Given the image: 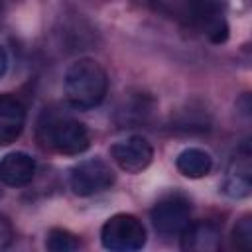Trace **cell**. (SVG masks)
Masks as SVG:
<instances>
[{"mask_svg": "<svg viewBox=\"0 0 252 252\" xmlns=\"http://www.w3.org/2000/svg\"><path fill=\"white\" fill-rule=\"evenodd\" d=\"M65 98L73 108L89 110L104 100L108 79L94 59H77L65 71Z\"/></svg>", "mask_w": 252, "mask_h": 252, "instance_id": "6da1fadb", "label": "cell"}, {"mask_svg": "<svg viewBox=\"0 0 252 252\" xmlns=\"http://www.w3.org/2000/svg\"><path fill=\"white\" fill-rule=\"evenodd\" d=\"M37 134L47 148L65 156H79L91 146V136L85 124L63 114H43L37 126Z\"/></svg>", "mask_w": 252, "mask_h": 252, "instance_id": "7a4b0ae2", "label": "cell"}, {"mask_svg": "<svg viewBox=\"0 0 252 252\" xmlns=\"http://www.w3.org/2000/svg\"><path fill=\"white\" fill-rule=\"evenodd\" d=\"M181 10L189 24L203 32L209 41H226L228 24L224 18V0H181Z\"/></svg>", "mask_w": 252, "mask_h": 252, "instance_id": "3957f363", "label": "cell"}, {"mask_svg": "<svg viewBox=\"0 0 252 252\" xmlns=\"http://www.w3.org/2000/svg\"><path fill=\"white\" fill-rule=\"evenodd\" d=\"M100 242L106 250H114V252L140 250L146 244V228L134 215L120 213L110 217L102 224Z\"/></svg>", "mask_w": 252, "mask_h": 252, "instance_id": "277c9868", "label": "cell"}, {"mask_svg": "<svg viewBox=\"0 0 252 252\" xmlns=\"http://www.w3.org/2000/svg\"><path fill=\"white\" fill-rule=\"evenodd\" d=\"M150 219L159 234H181L191 222V203L181 193H169L154 205Z\"/></svg>", "mask_w": 252, "mask_h": 252, "instance_id": "5b68a950", "label": "cell"}, {"mask_svg": "<svg viewBox=\"0 0 252 252\" xmlns=\"http://www.w3.org/2000/svg\"><path fill=\"white\" fill-rule=\"evenodd\" d=\"M114 183V171L100 158H91L79 161L69 175V185L75 195L89 197L108 189Z\"/></svg>", "mask_w": 252, "mask_h": 252, "instance_id": "8992f818", "label": "cell"}, {"mask_svg": "<svg viewBox=\"0 0 252 252\" xmlns=\"http://www.w3.org/2000/svg\"><path fill=\"white\" fill-rule=\"evenodd\" d=\"M116 165L126 173H140L154 159V148L144 136H128L110 148Z\"/></svg>", "mask_w": 252, "mask_h": 252, "instance_id": "52a82bcc", "label": "cell"}, {"mask_svg": "<svg viewBox=\"0 0 252 252\" xmlns=\"http://www.w3.org/2000/svg\"><path fill=\"white\" fill-rule=\"evenodd\" d=\"M252 167H250V150L248 146H242L236 156L230 159L226 173H224V181H222V191L232 197V199H242L250 195L252 189Z\"/></svg>", "mask_w": 252, "mask_h": 252, "instance_id": "ba28073f", "label": "cell"}, {"mask_svg": "<svg viewBox=\"0 0 252 252\" xmlns=\"http://www.w3.org/2000/svg\"><path fill=\"white\" fill-rule=\"evenodd\" d=\"M181 248L189 252H215L220 248V228L211 220L189 222L181 232Z\"/></svg>", "mask_w": 252, "mask_h": 252, "instance_id": "9c48e42d", "label": "cell"}, {"mask_svg": "<svg viewBox=\"0 0 252 252\" xmlns=\"http://www.w3.org/2000/svg\"><path fill=\"white\" fill-rule=\"evenodd\" d=\"M35 161L26 152H10L0 159V181L8 187H24L33 179Z\"/></svg>", "mask_w": 252, "mask_h": 252, "instance_id": "30bf717a", "label": "cell"}, {"mask_svg": "<svg viewBox=\"0 0 252 252\" xmlns=\"http://www.w3.org/2000/svg\"><path fill=\"white\" fill-rule=\"evenodd\" d=\"M26 108L10 94H0V146L12 144L24 130Z\"/></svg>", "mask_w": 252, "mask_h": 252, "instance_id": "8fae6325", "label": "cell"}, {"mask_svg": "<svg viewBox=\"0 0 252 252\" xmlns=\"http://www.w3.org/2000/svg\"><path fill=\"white\" fill-rule=\"evenodd\" d=\"M175 167L179 169L181 175L189 179H199V177H205L213 169V158L209 152L201 148H187L177 156Z\"/></svg>", "mask_w": 252, "mask_h": 252, "instance_id": "7c38bea8", "label": "cell"}, {"mask_svg": "<svg viewBox=\"0 0 252 252\" xmlns=\"http://www.w3.org/2000/svg\"><path fill=\"white\" fill-rule=\"evenodd\" d=\"M45 248L51 252H73L79 248V240L65 228H53L45 238Z\"/></svg>", "mask_w": 252, "mask_h": 252, "instance_id": "4fadbf2b", "label": "cell"}, {"mask_svg": "<svg viewBox=\"0 0 252 252\" xmlns=\"http://www.w3.org/2000/svg\"><path fill=\"white\" fill-rule=\"evenodd\" d=\"M232 244L244 252H248L252 248V217L250 215H244L236 222V226L232 230Z\"/></svg>", "mask_w": 252, "mask_h": 252, "instance_id": "5bb4252c", "label": "cell"}, {"mask_svg": "<svg viewBox=\"0 0 252 252\" xmlns=\"http://www.w3.org/2000/svg\"><path fill=\"white\" fill-rule=\"evenodd\" d=\"M14 242V228H12V222L0 215V250H6L10 248V244Z\"/></svg>", "mask_w": 252, "mask_h": 252, "instance_id": "9a60e30c", "label": "cell"}, {"mask_svg": "<svg viewBox=\"0 0 252 252\" xmlns=\"http://www.w3.org/2000/svg\"><path fill=\"white\" fill-rule=\"evenodd\" d=\"M6 71H8V55H6L4 47L0 45V79L6 75Z\"/></svg>", "mask_w": 252, "mask_h": 252, "instance_id": "2e32d148", "label": "cell"}, {"mask_svg": "<svg viewBox=\"0 0 252 252\" xmlns=\"http://www.w3.org/2000/svg\"><path fill=\"white\" fill-rule=\"evenodd\" d=\"M0 18H2V4H0Z\"/></svg>", "mask_w": 252, "mask_h": 252, "instance_id": "e0dca14e", "label": "cell"}]
</instances>
